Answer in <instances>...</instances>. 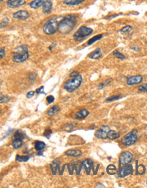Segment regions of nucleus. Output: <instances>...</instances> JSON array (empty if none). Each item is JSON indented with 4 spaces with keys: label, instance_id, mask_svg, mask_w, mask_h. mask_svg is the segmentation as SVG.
<instances>
[{
    "label": "nucleus",
    "instance_id": "c85d7f7f",
    "mask_svg": "<svg viewBox=\"0 0 147 188\" xmlns=\"http://www.w3.org/2000/svg\"><path fill=\"white\" fill-rule=\"evenodd\" d=\"M10 101V97L7 95L0 94V104L1 103H6Z\"/></svg>",
    "mask_w": 147,
    "mask_h": 188
},
{
    "label": "nucleus",
    "instance_id": "ea45409f",
    "mask_svg": "<svg viewBox=\"0 0 147 188\" xmlns=\"http://www.w3.org/2000/svg\"><path fill=\"white\" fill-rule=\"evenodd\" d=\"M34 94H35V92H34V91H30V92H29L27 94V97L28 99H30V98H31V97H33L34 96Z\"/></svg>",
    "mask_w": 147,
    "mask_h": 188
},
{
    "label": "nucleus",
    "instance_id": "7ed1b4c3",
    "mask_svg": "<svg viewBox=\"0 0 147 188\" xmlns=\"http://www.w3.org/2000/svg\"><path fill=\"white\" fill-rule=\"evenodd\" d=\"M82 81V77L80 74L76 77H71L70 80L67 81L64 84V88L69 92H72L77 90L79 86L81 85Z\"/></svg>",
    "mask_w": 147,
    "mask_h": 188
},
{
    "label": "nucleus",
    "instance_id": "393cba45",
    "mask_svg": "<svg viewBox=\"0 0 147 188\" xmlns=\"http://www.w3.org/2000/svg\"><path fill=\"white\" fill-rule=\"evenodd\" d=\"M102 37H103V34H98V35L93 36V38H91V39L89 40L88 42H87V45H92L94 42H96V41L101 39V38H102Z\"/></svg>",
    "mask_w": 147,
    "mask_h": 188
},
{
    "label": "nucleus",
    "instance_id": "9b49d317",
    "mask_svg": "<svg viewBox=\"0 0 147 188\" xmlns=\"http://www.w3.org/2000/svg\"><path fill=\"white\" fill-rule=\"evenodd\" d=\"M30 17V14L26 10H18L13 14V18L16 19H21V20H26Z\"/></svg>",
    "mask_w": 147,
    "mask_h": 188
},
{
    "label": "nucleus",
    "instance_id": "aec40b11",
    "mask_svg": "<svg viewBox=\"0 0 147 188\" xmlns=\"http://www.w3.org/2000/svg\"><path fill=\"white\" fill-rule=\"evenodd\" d=\"M34 148L36 151H41L46 148V144L42 141H36L34 143Z\"/></svg>",
    "mask_w": 147,
    "mask_h": 188
},
{
    "label": "nucleus",
    "instance_id": "f257e3e1",
    "mask_svg": "<svg viewBox=\"0 0 147 188\" xmlns=\"http://www.w3.org/2000/svg\"><path fill=\"white\" fill-rule=\"evenodd\" d=\"M76 24V17L72 14L67 15L59 22L58 31L62 34H69L74 30Z\"/></svg>",
    "mask_w": 147,
    "mask_h": 188
},
{
    "label": "nucleus",
    "instance_id": "6ab92c4d",
    "mask_svg": "<svg viewBox=\"0 0 147 188\" xmlns=\"http://www.w3.org/2000/svg\"><path fill=\"white\" fill-rule=\"evenodd\" d=\"M86 0H64L63 3L68 6H76L78 4H80Z\"/></svg>",
    "mask_w": 147,
    "mask_h": 188
},
{
    "label": "nucleus",
    "instance_id": "58836bf2",
    "mask_svg": "<svg viewBox=\"0 0 147 188\" xmlns=\"http://www.w3.org/2000/svg\"><path fill=\"white\" fill-rule=\"evenodd\" d=\"M51 134H52V131H51L50 129H46V130L44 131V135L47 138H50Z\"/></svg>",
    "mask_w": 147,
    "mask_h": 188
},
{
    "label": "nucleus",
    "instance_id": "412c9836",
    "mask_svg": "<svg viewBox=\"0 0 147 188\" xmlns=\"http://www.w3.org/2000/svg\"><path fill=\"white\" fill-rule=\"evenodd\" d=\"M120 137V133L114 130H110L108 131L107 138L110 140H115Z\"/></svg>",
    "mask_w": 147,
    "mask_h": 188
},
{
    "label": "nucleus",
    "instance_id": "4be33fe9",
    "mask_svg": "<svg viewBox=\"0 0 147 188\" xmlns=\"http://www.w3.org/2000/svg\"><path fill=\"white\" fill-rule=\"evenodd\" d=\"M93 161L91 159H87L83 162V166H84L85 170L88 174L89 173V170L93 167Z\"/></svg>",
    "mask_w": 147,
    "mask_h": 188
},
{
    "label": "nucleus",
    "instance_id": "2f4dec72",
    "mask_svg": "<svg viewBox=\"0 0 147 188\" xmlns=\"http://www.w3.org/2000/svg\"><path fill=\"white\" fill-rule=\"evenodd\" d=\"M113 55L114 56H115V57L118 58V59H120V60H125V58H126V57H125L123 53L119 52L118 50H115L113 52Z\"/></svg>",
    "mask_w": 147,
    "mask_h": 188
},
{
    "label": "nucleus",
    "instance_id": "a18cd8bd",
    "mask_svg": "<svg viewBox=\"0 0 147 188\" xmlns=\"http://www.w3.org/2000/svg\"><path fill=\"white\" fill-rule=\"evenodd\" d=\"M55 45H56V44H55V43H52V44H51L50 46L49 47V50H50V51H52L53 48H54V47L55 46Z\"/></svg>",
    "mask_w": 147,
    "mask_h": 188
},
{
    "label": "nucleus",
    "instance_id": "473e14b6",
    "mask_svg": "<svg viewBox=\"0 0 147 188\" xmlns=\"http://www.w3.org/2000/svg\"><path fill=\"white\" fill-rule=\"evenodd\" d=\"M132 31V27L130 25H127V26L123 27L122 29L121 30V32L122 34H126L129 33V32Z\"/></svg>",
    "mask_w": 147,
    "mask_h": 188
},
{
    "label": "nucleus",
    "instance_id": "79ce46f5",
    "mask_svg": "<svg viewBox=\"0 0 147 188\" xmlns=\"http://www.w3.org/2000/svg\"><path fill=\"white\" fill-rule=\"evenodd\" d=\"M79 75V73H78L77 71H73V72H72L71 74L70 75V78H71V77H76V75Z\"/></svg>",
    "mask_w": 147,
    "mask_h": 188
},
{
    "label": "nucleus",
    "instance_id": "0eeeda50",
    "mask_svg": "<svg viewBox=\"0 0 147 188\" xmlns=\"http://www.w3.org/2000/svg\"><path fill=\"white\" fill-rule=\"evenodd\" d=\"M110 130V127L107 125H102L95 131V136L99 139H106L107 138L108 133Z\"/></svg>",
    "mask_w": 147,
    "mask_h": 188
},
{
    "label": "nucleus",
    "instance_id": "9d476101",
    "mask_svg": "<svg viewBox=\"0 0 147 188\" xmlns=\"http://www.w3.org/2000/svg\"><path fill=\"white\" fill-rule=\"evenodd\" d=\"M143 80V77L142 75H135V76L129 77L127 79V84L129 86L136 85L139 84Z\"/></svg>",
    "mask_w": 147,
    "mask_h": 188
},
{
    "label": "nucleus",
    "instance_id": "2eb2a0df",
    "mask_svg": "<svg viewBox=\"0 0 147 188\" xmlns=\"http://www.w3.org/2000/svg\"><path fill=\"white\" fill-rule=\"evenodd\" d=\"M65 155L70 157H79L82 155V152L78 149H72L66 151Z\"/></svg>",
    "mask_w": 147,
    "mask_h": 188
},
{
    "label": "nucleus",
    "instance_id": "f03ea898",
    "mask_svg": "<svg viewBox=\"0 0 147 188\" xmlns=\"http://www.w3.org/2000/svg\"><path fill=\"white\" fill-rule=\"evenodd\" d=\"M29 56L28 47L25 45H23L14 49L12 60L16 63H21L26 61L29 58Z\"/></svg>",
    "mask_w": 147,
    "mask_h": 188
},
{
    "label": "nucleus",
    "instance_id": "5701e85b",
    "mask_svg": "<svg viewBox=\"0 0 147 188\" xmlns=\"http://www.w3.org/2000/svg\"><path fill=\"white\" fill-rule=\"evenodd\" d=\"M14 137L15 139H21L23 140L27 138V135L23 131L21 130H17L16 131H15V133L14 134Z\"/></svg>",
    "mask_w": 147,
    "mask_h": 188
},
{
    "label": "nucleus",
    "instance_id": "f8f14e48",
    "mask_svg": "<svg viewBox=\"0 0 147 188\" xmlns=\"http://www.w3.org/2000/svg\"><path fill=\"white\" fill-rule=\"evenodd\" d=\"M25 3V0H8L7 1V5L9 8H16L22 6Z\"/></svg>",
    "mask_w": 147,
    "mask_h": 188
},
{
    "label": "nucleus",
    "instance_id": "de8ad7c7",
    "mask_svg": "<svg viewBox=\"0 0 147 188\" xmlns=\"http://www.w3.org/2000/svg\"><path fill=\"white\" fill-rule=\"evenodd\" d=\"M4 0H0V2H1V1H3Z\"/></svg>",
    "mask_w": 147,
    "mask_h": 188
},
{
    "label": "nucleus",
    "instance_id": "6e6552de",
    "mask_svg": "<svg viewBox=\"0 0 147 188\" xmlns=\"http://www.w3.org/2000/svg\"><path fill=\"white\" fill-rule=\"evenodd\" d=\"M133 159V155L129 151H124L120 155V162L122 165L130 163Z\"/></svg>",
    "mask_w": 147,
    "mask_h": 188
},
{
    "label": "nucleus",
    "instance_id": "c756f323",
    "mask_svg": "<svg viewBox=\"0 0 147 188\" xmlns=\"http://www.w3.org/2000/svg\"><path fill=\"white\" fill-rule=\"evenodd\" d=\"M112 81V79H106V80L105 81L102 82V84H100L98 86L97 88H98V89H99V90H100V89H102V88H105L106 86H108V84H110V83H111Z\"/></svg>",
    "mask_w": 147,
    "mask_h": 188
},
{
    "label": "nucleus",
    "instance_id": "1a4fd4ad",
    "mask_svg": "<svg viewBox=\"0 0 147 188\" xmlns=\"http://www.w3.org/2000/svg\"><path fill=\"white\" fill-rule=\"evenodd\" d=\"M133 172V167L131 164H126L121 168L119 171V177H125L132 174Z\"/></svg>",
    "mask_w": 147,
    "mask_h": 188
},
{
    "label": "nucleus",
    "instance_id": "39448f33",
    "mask_svg": "<svg viewBox=\"0 0 147 188\" xmlns=\"http://www.w3.org/2000/svg\"><path fill=\"white\" fill-rule=\"evenodd\" d=\"M93 30L90 27L82 26L78 29L76 33L74 34L73 38L76 41H81L85 38L87 37L93 33Z\"/></svg>",
    "mask_w": 147,
    "mask_h": 188
},
{
    "label": "nucleus",
    "instance_id": "c03bdc74",
    "mask_svg": "<svg viewBox=\"0 0 147 188\" xmlns=\"http://www.w3.org/2000/svg\"><path fill=\"white\" fill-rule=\"evenodd\" d=\"M36 75L35 74H31V75H30V76H29V80L32 81V78L34 80V79H36Z\"/></svg>",
    "mask_w": 147,
    "mask_h": 188
},
{
    "label": "nucleus",
    "instance_id": "4c0bfd02",
    "mask_svg": "<svg viewBox=\"0 0 147 188\" xmlns=\"http://www.w3.org/2000/svg\"><path fill=\"white\" fill-rule=\"evenodd\" d=\"M5 55H6L5 48H4V47H3V48H0V60L3 59Z\"/></svg>",
    "mask_w": 147,
    "mask_h": 188
},
{
    "label": "nucleus",
    "instance_id": "bb28decb",
    "mask_svg": "<svg viewBox=\"0 0 147 188\" xmlns=\"http://www.w3.org/2000/svg\"><path fill=\"white\" fill-rule=\"evenodd\" d=\"M29 158H30V157L29 156H26V155L21 156V155H17L16 157V160L17 161H19V162H25V161H28Z\"/></svg>",
    "mask_w": 147,
    "mask_h": 188
},
{
    "label": "nucleus",
    "instance_id": "423d86ee",
    "mask_svg": "<svg viewBox=\"0 0 147 188\" xmlns=\"http://www.w3.org/2000/svg\"><path fill=\"white\" fill-rule=\"evenodd\" d=\"M138 131L136 129H134L131 132H129L123 136L121 139V143L124 146H131L135 144L138 140Z\"/></svg>",
    "mask_w": 147,
    "mask_h": 188
},
{
    "label": "nucleus",
    "instance_id": "09e8293b",
    "mask_svg": "<svg viewBox=\"0 0 147 188\" xmlns=\"http://www.w3.org/2000/svg\"><path fill=\"white\" fill-rule=\"evenodd\" d=\"M146 185H147V181H146Z\"/></svg>",
    "mask_w": 147,
    "mask_h": 188
},
{
    "label": "nucleus",
    "instance_id": "a19ab883",
    "mask_svg": "<svg viewBox=\"0 0 147 188\" xmlns=\"http://www.w3.org/2000/svg\"><path fill=\"white\" fill-rule=\"evenodd\" d=\"M44 88V86H41V87L39 88H38V89L36 90V93H37V94H41V93H42V92H43ZM43 93H44V92H43Z\"/></svg>",
    "mask_w": 147,
    "mask_h": 188
},
{
    "label": "nucleus",
    "instance_id": "e433bc0d",
    "mask_svg": "<svg viewBox=\"0 0 147 188\" xmlns=\"http://www.w3.org/2000/svg\"><path fill=\"white\" fill-rule=\"evenodd\" d=\"M46 101H47L48 103H49V104H50V103H52L54 102L55 101V97L52 96V95H49V96L47 97V98H46Z\"/></svg>",
    "mask_w": 147,
    "mask_h": 188
},
{
    "label": "nucleus",
    "instance_id": "a211bd4d",
    "mask_svg": "<svg viewBox=\"0 0 147 188\" xmlns=\"http://www.w3.org/2000/svg\"><path fill=\"white\" fill-rule=\"evenodd\" d=\"M59 110H60V107H59V105H54V106H53L49 109L47 112V115L49 116H54L58 114Z\"/></svg>",
    "mask_w": 147,
    "mask_h": 188
},
{
    "label": "nucleus",
    "instance_id": "72a5a7b5",
    "mask_svg": "<svg viewBox=\"0 0 147 188\" xmlns=\"http://www.w3.org/2000/svg\"><path fill=\"white\" fill-rule=\"evenodd\" d=\"M8 23H9V19L7 17H6L0 22V28L6 27L8 25Z\"/></svg>",
    "mask_w": 147,
    "mask_h": 188
},
{
    "label": "nucleus",
    "instance_id": "f3484780",
    "mask_svg": "<svg viewBox=\"0 0 147 188\" xmlns=\"http://www.w3.org/2000/svg\"><path fill=\"white\" fill-rule=\"evenodd\" d=\"M44 3V0H33L29 4L31 8H33V9H37V8L41 7L43 6Z\"/></svg>",
    "mask_w": 147,
    "mask_h": 188
},
{
    "label": "nucleus",
    "instance_id": "cd10ccee",
    "mask_svg": "<svg viewBox=\"0 0 147 188\" xmlns=\"http://www.w3.org/2000/svg\"><path fill=\"white\" fill-rule=\"evenodd\" d=\"M121 97H122V96H121V94L114 95V96L110 97H108V98L106 99V102H112V101L119 100V99H120Z\"/></svg>",
    "mask_w": 147,
    "mask_h": 188
},
{
    "label": "nucleus",
    "instance_id": "37998d69",
    "mask_svg": "<svg viewBox=\"0 0 147 188\" xmlns=\"http://www.w3.org/2000/svg\"><path fill=\"white\" fill-rule=\"evenodd\" d=\"M95 187H103L104 188L105 187V186L103 184H102V183H97V184H96V185H95Z\"/></svg>",
    "mask_w": 147,
    "mask_h": 188
},
{
    "label": "nucleus",
    "instance_id": "7c9ffc66",
    "mask_svg": "<svg viewBox=\"0 0 147 188\" xmlns=\"http://www.w3.org/2000/svg\"><path fill=\"white\" fill-rule=\"evenodd\" d=\"M116 171V168L114 165H109L107 167V172L110 174H114Z\"/></svg>",
    "mask_w": 147,
    "mask_h": 188
},
{
    "label": "nucleus",
    "instance_id": "49530a36",
    "mask_svg": "<svg viewBox=\"0 0 147 188\" xmlns=\"http://www.w3.org/2000/svg\"><path fill=\"white\" fill-rule=\"evenodd\" d=\"M1 113V107H0V114Z\"/></svg>",
    "mask_w": 147,
    "mask_h": 188
},
{
    "label": "nucleus",
    "instance_id": "ddd939ff",
    "mask_svg": "<svg viewBox=\"0 0 147 188\" xmlns=\"http://www.w3.org/2000/svg\"><path fill=\"white\" fill-rule=\"evenodd\" d=\"M53 3L49 0H46L42 6V11L45 14H49L52 12Z\"/></svg>",
    "mask_w": 147,
    "mask_h": 188
},
{
    "label": "nucleus",
    "instance_id": "4468645a",
    "mask_svg": "<svg viewBox=\"0 0 147 188\" xmlns=\"http://www.w3.org/2000/svg\"><path fill=\"white\" fill-rule=\"evenodd\" d=\"M89 112L86 109H82L81 110H80L79 112H78L77 113L75 114L74 115V118L76 119H83V118H85L87 116H89Z\"/></svg>",
    "mask_w": 147,
    "mask_h": 188
},
{
    "label": "nucleus",
    "instance_id": "b1692460",
    "mask_svg": "<svg viewBox=\"0 0 147 188\" xmlns=\"http://www.w3.org/2000/svg\"><path fill=\"white\" fill-rule=\"evenodd\" d=\"M23 140L21 139H15L12 142V146H13V148H14L15 149H18L22 147L23 146Z\"/></svg>",
    "mask_w": 147,
    "mask_h": 188
},
{
    "label": "nucleus",
    "instance_id": "f704fd0d",
    "mask_svg": "<svg viewBox=\"0 0 147 188\" xmlns=\"http://www.w3.org/2000/svg\"><path fill=\"white\" fill-rule=\"evenodd\" d=\"M138 90L140 92H147V84H144L140 86L139 87H138Z\"/></svg>",
    "mask_w": 147,
    "mask_h": 188
},
{
    "label": "nucleus",
    "instance_id": "20e7f679",
    "mask_svg": "<svg viewBox=\"0 0 147 188\" xmlns=\"http://www.w3.org/2000/svg\"><path fill=\"white\" fill-rule=\"evenodd\" d=\"M58 18H52L46 22L43 26V32L46 35H53L58 31Z\"/></svg>",
    "mask_w": 147,
    "mask_h": 188
},
{
    "label": "nucleus",
    "instance_id": "c9c22d12",
    "mask_svg": "<svg viewBox=\"0 0 147 188\" xmlns=\"http://www.w3.org/2000/svg\"><path fill=\"white\" fill-rule=\"evenodd\" d=\"M56 162L57 161H55L52 165H51V168H52V172L53 174H55V172H56V169L57 168V164Z\"/></svg>",
    "mask_w": 147,
    "mask_h": 188
},
{
    "label": "nucleus",
    "instance_id": "a878e982",
    "mask_svg": "<svg viewBox=\"0 0 147 188\" xmlns=\"http://www.w3.org/2000/svg\"><path fill=\"white\" fill-rule=\"evenodd\" d=\"M76 123H70V124H67L63 127V130L65 131H67V132H70V131H72L74 129V127H76Z\"/></svg>",
    "mask_w": 147,
    "mask_h": 188
},
{
    "label": "nucleus",
    "instance_id": "dca6fc26",
    "mask_svg": "<svg viewBox=\"0 0 147 188\" xmlns=\"http://www.w3.org/2000/svg\"><path fill=\"white\" fill-rule=\"evenodd\" d=\"M101 57H102V50L100 48L96 49L94 51H93V52L89 55V58H91V59H93V60L99 59V58Z\"/></svg>",
    "mask_w": 147,
    "mask_h": 188
}]
</instances>
